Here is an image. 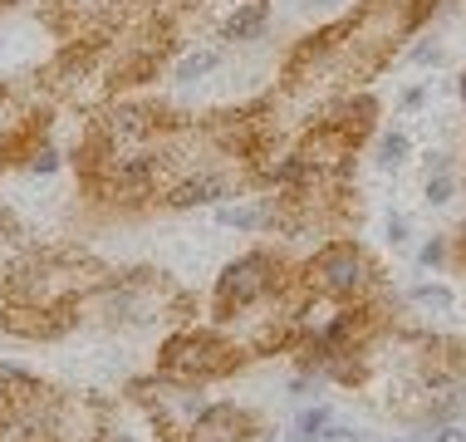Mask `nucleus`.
Masks as SVG:
<instances>
[{
  "instance_id": "f257e3e1",
  "label": "nucleus",
  "mask_w": 466,
  "mask_h": 442,
  "mask_svg": "<svg viewBox=\"0 0 466 442\" xmlns=\"http://www.w3.org/2000/svg\"><path fill=\"white\" fill-rule=\"evenodd\" d=\"M236 364H241L236 344L211 330H182L162 349V378H172V384H211L217 374L236 369Z\"/></svg>"
},
{
  "instance_id": "f03ea898",
  "label": "nucleus",
  "mask_w": 466,
  "mask_h": 442,
  "mask_svg": "<svg viewBox=\"0 0 466 442\" xmlns=\"http://www.w3.org/2000/svg\"><path fill=\"white\" fill-rule=\"evenodd\" d=\"M309 285L324 300H363L373 290V261L354 242H334L309 261Z\"/></svg>"
},
{
  "instance_id": "7ed1b4c3",
  "label": "nucleus",
  "mask_w": 466,
  "mask_h": 442,
  "mask_svg": "<svg viewBox=\"0 0 466 442\" xmlns=\"http://www.w3.org/2000/svg\"><path fill=\"white\" fill-rule=\"evenodd\" d=\"M275 290H280V261L266 256V251H246L217 275V310L221 314L250 310L260 300H270Z\"/></svg>"
},
{
  "instance_id": "20e7f679",
  "label": "nucleus",
  "mask_w": 466,
  "mask_h": 442,
  "mask_svg": "<svg viewBox=\"0 0 466 442\" xmlns=\"http://www.w3.org/2000/svg\"><path fill=\"white\" fill-rule=\"evenodd\" d=\"M192 442H250V418L236 403H207L192 423Z\"/></svg>"
},
{
  "instance_id": "39448f33",
  "label": "nucleus",
  "mask_w": 466,
  "mask_h": 442,
  "mask_svg": "<svg viewBox=\"0 0 466 442\" xmlns=\"http://www.w3.org/2000/svg\"><path fill=\"white\" fill-rule=\"evenodd\" d=\"M226 192H231V182H226L221 172H197V177H187V182H177L167 192L172 207H211V201H221Z\"/></svg>"
},
{
  "instance_id": "423d86ee",
  "label": "nucleus",
  "mask_w": 466,
  "mask_h": 442,
  "mask_svg": "<svg viewBox=\"0 0 466 442\" xmlns=\"http://www.w3.org/2000/svg\"><path fill=\"white\" fill-rule=\"evenodd\" d=\"M266 20H270V5L266 0H250L246 10H236V15L226 20V40H256V35L266 30Z\"/></svg>"
},
{
  "instance_id": "0eeeda50",
  "label": "nucleus",
  "mask_w": 466,
  "mask_h": 442,
  "mask_svg": "<svg viewBox=\"0 0 466 442\" xmlns=\"http://www.w3.org/2000/svg\"><path fill=\"white\" fill-rule=\"evenodd\" d=\"M217 221L236 226V231H260V226L275 221V207H266V201H256V207H221Z\"/></svg>"
},
{
  "instance_id": "6e6552de",
  "label": "nucleus",
  "mask_w": 466,
  "mask_h": 442,
  "mask_svg": "<svg viewBox=\"0 0 466 442\" xmlns=\"http://www.w3.org/2000/svg\"><path fill=\"white\" fill-rule=\"evenodd\" d=\"M217 65H221V55H217V49H201V55H187L182 65H177V79H182V84H197L201 74H211Z\"/></svg>"
},
{
  "instance_id": "1a4fd4ad",
  "label": "nucleus",
  "mask_w": 466,
  "mask_h": 442,
  "mask_svg": "<svg viewBox=\"0 0 466 442\" xmlns=\"http://www.w3.org/2000/svg\"><path fill=\"white\" fill-rule=\"evenodd\" d=\"M378 162H383V168H402V162H408V138L388 133L383 143H378Z\"/></svg>"
},
{
  "instance_id": "9d476101",
  "label": "nucleus",
  "mask_w": 466,
  "mask_h": 442,
  "mask_svg": "<svg viewBox=\"0 0 466 442\" xmlns=\"http://www.w3.org/2000/svg\"><path fill=\"white\" fill-rule=\"evenodd\" d=\"M451 192H457V177H451V168H447V172H432V177H427V201H432V207H447V201H451Z\"/></svg>"
},
{
  "instance_id": "9b49d317",
  "label": "nucleus",
  "mask_w": 466,
  "mask_h": 442,
  "mask_svg": "<svg viewBox=\"0 0 466 442\" xmlns=\"http://www.w3.org/2000/svg\"><path fill=\"white\" fill-rule=\"evenodd\" d=\"M25 168L40 172V177H49V172H59V153L45 143V148H35V153H30V162H25Z\"/></svg>"
},
{
  "instance_id": "f8f14e48",
  "label": "nucleus",
  "mask_w": 466,
  "mask_h": 442,
  "mask_svg": "<svg viewBox=\"0 0 466 442\" xmlns=\"http://www.w3.org/2000/svg\"><path fill=\"white\" fill-rule=\"evenodd\" d=\"M412 300H418V305L447 310V305H451V290H447V285H418V290H412Z\"/></svg>"
},
{
  "instance_id": "ddd939ff",
  "label": "nucleus",
  "mask_w": 466,
  "mask_h": 442,
  "mask_svg": "<svg viewBox=\"0 0 466 442\" xmlns=\"http://www.w3.org/2000/svg\"><path fill=\"white\" fill-rule=\"evenodd\" d=\"M442 261H447V242H437V236H432V242L422 246V265H442Z\"/></svg>"
},
{
  "instance_id": "4468645a",
  "label": "nucleus",
  "mask_w": 466,
  "mask_h": 442,
  "mask_svg": "<svg viewBox=\"0 0 466 442\" xmlns=\"http://www.w3.org/2000/svg\"><path fill=\"white\" fill-rule=\"evenodd\" d=\"M388 236H393V246H402V242H408V221H402V217H388Z\"/></svg>"
},
{
  "instance_id": "2eb2a0df",
  "label": "nucleus",
  "mask_w": 466,
  "mask_h": 442,
  "mask_svg": "<svg viewBox=\"0 0 466 442\" xmlns=\"http://www.w3.org/2000/svg\"><path fill=\"white\" fill-rule=\"evenodd\" d=\"M437 59H442V49H437V45H422L418 49V65H437Z\"/></svg>"
},
{
  "instance_id": "dca6fc26",
  "label": "nucleus",
  "mask_w": 466,
  "mask_h": 442,
  "mask_svg": "<svg viewBox=\"0 0 466 442\" xmlns=\"http://www.w3.org/2000/svg\"><path fill=\"white\" fill-rule=\"evenodd\" d=\"M5 113H10V108L0 104V148H5V138H10V128H15V118H5Z\"/></svg>"
},
{
  "instance_id": "f3484780",
  "label": "nucleus",
  "mask_w": 466,
  "mask_h": 442,
  "mask_svg": "<svg viewBox=\"0 0 466 442\" xmlns=\"http://www.w3.org/2000/svg\"><path fill=\"white\" fill-rule=\"evenodd\" d=\"M0 236H10V211L0 207Z\"/></svg>"
},
{
  "instance_id": "a211bd4d",
  "label": "nucleus",
  "mask_w": 466,
  "mask_h": 442,
  "mask_svg": "<svg viewBox=\"0 0 466 442\" xmlns=\"http://www.w3.org/2000/svg\"><path fill=\"white\" fill-rule=\"evenodd\" d=\"M461 98H466V79H461Z\"/></svg>"
}]
</instances>
